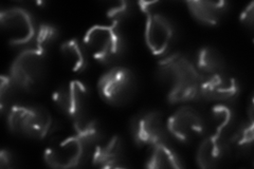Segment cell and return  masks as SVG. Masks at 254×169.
Masks as SVG:
<instances>
[{
    "label": "cell",
    "mask_w": 254,
    "mask_h": 169,
    "mask_svg": "<svg viewBox=\"0 0 254 169\" xmlns=\"http://www.w3.org/2000/svg\"><path fill=\"white\" fill-rule=\"evenodd\" d=\"M0 23L9 43L26 46L33 43L37 29L33 15L22 7H10L0 13Z\"/></svg>",
    "instance_id": "cell-8"
},
{
    "label": "cell",
    "mask_w": 254,
    "mask_h": 169,
    "mask_svg": "<svg viewBox=\"0 0 254 169\" xmlns=\"http://www.w3.org/2000/svg\"><path fill=\"white\" fill-rule=\"evenodd\" d=\"M147 168H184L180 157L166 143H160L150 147V154L146 161Z\"/></svg>",
    "instance_id": "cell-17"
},
{
    "label": "cell",
    "mask_w": 254,
    "mask_h": 169,
    "mask_svg": "<svg viewBox=\"0 0 254 169\" xmlns=\"http://www.w3.org/2000/svg\"><path fill=\"white\" fill-rule=\"evenodd\" d=\"M130 132L134 143L139 146H154L166 143L168 128L162 114L158 111H144L131 119Z\"/></svg>",
    "instance_id": "cell-10"
},
{
    "label": "cell",
    "mask_w": 254,
    "mask_h": 169,
    "mask_svg": "<svg viewBox=\"0 0 254 169\" xmlns=\"http://www.w3.org/2000/svg\"><path fill=\"white\" fill-rule=\"evenodd\" d=\"M98 91L102 100L111 106H123L136 94L137 77L128 68H113L101 76Z\"/></svg>",
    "instance_id": "cell-5"
},
{
    "label": "cell",
    "mask_w": 254,
    "mask_h": 169,
    "mask_svg": "<svg viewBox=\"0 0 254 169\" xmlns=\"http://www.w3.org/2000/svg\"><path fill=\"white\" fill-rule=\"evenodd\" d=\"M21 90L10 75L1 76V84H0V109L1 113H7L9 110L15 106L14 102L17 99V93Z\"/></svg>",
    "instance_id": "cell-22"
},
{
    "label": "cell",
    "mask_w": 254,
    "mask_h": 169,
    "mask_svg": "<svg viewBox=\"0 0 254 169\" xmlns=\"http://www.w3.org/2000/svg\"><path fill=\"white\" fill-rule=\"evenodd\" d=\"M253 143V120L249 124H244L238 128L236 133L233 135L231 144L241 152H247L252 147Z\"/></svg>",
    "instance_id": "cell-23"
},
{
    "label": "cell",
    "mask_w": 254,
    "mask_h": 169,
    "mask_svg": "<svg viewBox=\"0 0 254 169\" xmlns=\"http://www.w3.org/2000/svg\"><path fill=\"white\" fill-rule=\"evenodd\" d=\"M47 75V54L28 48L16 57L11 66L10 76L21 90L35 92Z\"/></svg>",
    "instance_id": "cell-4"
},
{
    "label": "cell",
    "mask_w": 254,
    "mask_h": 169,
    "mask_svg": "<svg viewBox=\"0 0 254 169\" xmlns=\"http://www.w3.org/2000/svg\"><path fill=\"white\" fill-rule=\"evenodd\" d=\"M240 93L241 86L238 80L225 72L205 76L201 85L202 99L216 103L234 101Z\"/></svg>",
    "instance_id": "cell-12"
},
{
    "label": "cell",
    "mask_w": 254,
    "mask_h": 169,
    "mask_svg": "<svg viewBox=\"0 0 254 169\" xmlns=\"http://www.w3.org/2000/svg\"><path fill=\"white\" fill-rule=\"evenodd\" d=\"M187 5L193 17L201 25L215 27L228 12L226 1H187Z\"/></svg>",
    "instance_id": "cell-15"
},
{
    "label": "cell",
    "mask_w": 254,
    "mask_h": 169,
    "mask_svg": "<svg viewBox=\"0 0 254 169\" xmlns=\"http://www.w3.org/2000/svg\"><path fill=\"white\" fill-rule=\"evenodd\" d=\"M6 116L10 131L26 139L43 140L50 133L53 126L49 112L32 105H15Z\"/></svg>",
    "instance_id": "cell-3"
},
{
    "label": "cell",
    "mask_w": 254,
    "mask_h": 169,
    "mask_svg": "<svg viewBox=\"0 0 254 169\" xmlns=\"http://www.w3.org/2000/svg\"><path fill=\"white\" fill-rule=\"evenodd\" d=\"M92 150L74 134L50 145L45 151L44 159L48 166L67 169L82 167L91 158Z\"/></svg>",
    "instance_id": "cell-7"
},
{
    "label": "cell",
    "mask_w": 254,
    "mask_h": 169,
    "mask_svg": "<svg viewBox=\"0 0 254 169\" xmlns=\"http://www.w3.org/2000/svg\"><path fill=\"white\" fill-rule=\"evenodd\" d=\"M91 164L97 168L127 167L124 144L119 135H115L106 144H99L91 154Z\"/></svg>",
    "instance_id": "cell-14"
},
{
    "label": "cell",
    "mask_w": 254,
    "mask_h": 169,
    "mask_svg": "<svg viewBox=\"0 0 254 169\" xmlns=\"http://www.w3.org/2000/svg\"><path fill=\"white\" fill-rule=\"evenodd\" d=\"M75 135L89 149H94L103 140V129L95 119L87 117L73 122ZM93 151V150H92Z\"/></svg>",
    "instance_id": "cell-19"
},
{
    "label": "cell",
    "mask_w": 254,
    "mask_h": 169,
    "mask_svg": "<svg viewBox=\"0 0 254 169\" xmlns=\"http://www.w3.org/2000/svg\"><path fill=\"white\" fill-rule=\"evenodd\" d=\"M211 119L216 128V132L225 134L234 126L235 113L227 105L218 103L211 108Z\"/></svg>",
    "instance_id": "cell-20"
},
{
    "label": "cell",
    "mask_w": 254,
    "mask_h": 169,
    "mask_svg": "<svg viewBox=\"0 0 254 169\" xmlns=\"http://www.w3.org/2000/svg\"><path fill=\"white\" fill-rule=\"evenodd\" d=\"M158 74L170 85L168 100L172 104L202 99L201 85L204 75L184 53H174L158 63Z\"/></svg>",
    "instance_id": "cell-1"
},
{
    "label": "cell",
    "mask_w": 254,
    "mask_h": 169,
    "mask_svg": "<svg viewBox=\"0 0 254 169\" xmlns=\"http://www.w3.org/2000/svg\"><path fill=\"white\" fill-rule=\"evenodd\" d=\"M61 54L66 66L74 73H82L88 67V53L78 39L72 38L63 43Z\"/></svg>",
    "instance_id": "cell-16"
},
{
    "label": "cell",
    "mask_w": 254,
    "mask_h": 169,
    "mask_svg": "<svg viewBox=\"0 0 254 169\" xmlns=\"http://www.w3.org/2000/svg\"><path fill=\"white\" fill-rule=\"evenodd\" d=\"M196 68L204 76L224 72L226 60L222 54L212 47H203L198 51L196 59Z\"/></svg>",
    "instance_id": "cell-18"
},
{
    "label": "cell",
    "mask_w": 254,
    "mask_h": 169,
    "mask_svg": "<svg viewBox=\"0 0 254 169\" xmlns=\"http://www.w3.org/2000/svg\"><path fill=\"white\" fill-rule=\"evenodd\" d=\"M17 165L15 163L14 155L10 150L2 149L0 152V167L1 168H14Z\"/></svg>",
    "instance_id": "cell-25"
},
{
    "label": "cell",
    "mask_w": 254,
    "mask_h": 169,
    "mask_svg": "<svg viewBox=\"0 0 254 169\" xmlns=\"http://www.w3.org/2000/svg\"><path fill=\"white\" fill-rule=\"evenodd\" d=\"M145 43L148 50L156 56L168 52L175 38V28L172 21L159 13H148L145 30Z\"/></svg>",
    "instance_id": "cell-11"
},
{
    "label": "cell",
    "mask_w": 254,
    "mask_h": 169,
    "mask_svg": "<svg viewBox=\"0 0 254 169\" xmlns=\"http://www.w3.org/2000/svg\"><path fill=\"white\" fill-rule=\"evenodd\" d=\"M166 128L177 141L190 144L204 134L206 125L200 112L190 106H185L170 116Z\"/></svg>",
    "instance_id": "cell-9"
},
{
    "label": "cell",
    "mask_w": 254,
    "mask_h": 169,
    "mask_svg": "<svg viewBox=\"0 0 254 169\" xmlns=\"http://www.w3.org/2000/svg\"><path fill=\"white\" fill-rule=\"evenodd\" d=\"M253 6H254L253 2H250V4L247 7H245V10L242 12L241 17H240V20L243 25L250 28V29H252V27H253V19H254L253 18V16H254Z\"/></svg>",
    "instance_id": "cell-26"
},
{
    "label": "cell",
    "mask_w": 254,
    "mask_h": 169,
    "mask_svg": "<svg viewBox=\"0 0 254 169\" xmlns=\"http://www.w3.org/2000/svg\"><path fill=\"white\" fill-rule=\"evenodd\" d=\"M231 152V144L225 134L215 132L201 142L197 150L196 161L201 168H216L228 159Z\"/></svg>",
    "instance_id": "cell-13"
},
{
    "label": "cell",
    "mask_w": 254,
    "mask_h": 169,
    "mask_svg": "<svg viewBox=\"0 0 254 169\" xmlns=\"http://www.w3.org/2000/svg\"><path fill=\"white\" fill-rule=\"evenodd\" d=\"M132 15V4L128 1L118 2L110 6L107 11V17L111 21V25L119 26L120 23L128 19Z\"/></svg>",
    "instance_id": "cell-24"
},
{
    "label": "cell",
    "mask_w": 254,
    "mask_h": 169,
    "mask_svg": "<svg viewBox=\"0 0 254 169\" xmlns=\"http://www.w3.org/2000/svg\"><path fill=\"white\" fill-rule=\"evenodd\" d=\"M52 100L62 113L72 119V122L87 117L90 92L81 80H69L59 86L52 94Z\"/></svg>",
    "instance_id": "cell-6"
},
{
    "label": "cell",
    "mask_w": 254,
    "mask_h": 169,
    "mask_svg": "<svg viewBox=\"0 0 254 169\" xmlns=\"http://www.w3.org/2000/svg\"><path fill=\"white\" fill-rule=\"evenodd\" d=\"M83 44L88 55L103 65L118 61L125 50L124 37L114 25L92 26L86 32Z\"/></svg>",
    "instance_id": "cell-2"
},
{
    "label": "cell",
    "mask_w": 254,
    "mask_h": 169,
    "mask_svg": "<svg viewBox=\"0 0 254 169\" xmlns=\"http://www.w3.org/2000/svg\"><path fill=\"white\" fill-rule=\"evenodd\" d=\"M60 37L59 30L50 23H43L38 27L35 38L33 40V46L31 48L41 51L48 55V52L52 49V47L58 42Z\"/></svg>",
    "instance_id": "cell-21"
}]
</instances>
